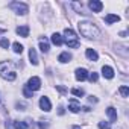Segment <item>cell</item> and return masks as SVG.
<instances>
[{"instance_id": "1", "label": "cell", "mask_w": 129, "mask_h": 129, "mask_svg": "<svg viewBox=\"0 0 129 129\" xmlns=\"http://www.w3.org/2000/svg\"><path fill=\"white\" fill-rule=\"evenodd\" d=\"M78 29H79L81 35L85 37V38H88V40H96V38H99V35H100L99 27H97L94 23L87 21V20H85V21H79V23H78Z\"/></svg>"}, {"instance_id": "18", "label": "cell", "mask_w": 129, "mask_h": 129, "mask_svg": "<svg viewBox=\"0 0 129 129\" xmlns=\"http://www.w3.org/2000/svg\"><path fill=\"white\" fill-rule=\"evenodd\" d=\"M127 46L126 44H115V52L117 53H120V55H123V56H127Z\"/></svg>"}, {"instance_id": "6", "label": "cell", "mask_w": 129, "mask_h": 129, "mask_svg": "<svg viewBox=\"0 0 129 129\" xmlns=\"http://www.w3.org/2000/svg\"><path fill=\"white\" fill-rule=\"evenodd\" d=\"M75 78H76V81H79V82L87 81V79H88V72H87L85 69H76V72H75Z\"/></svg>"}, {"instance_id": "9", "label": "cell", "mask_w": 129, "mask_h": 129, "mask_svg": "<svg viewBox=\"0 0 129 129\" xmlns=\"http://www.w3.org/2000/svg\"><path fill=\"white\" fill-rule=\"evenodd\" d=\"M50 41H52V44H55V46H62V44H64V38H62V35L58 34V32L52 34Z\"/></svg>"}, {"instance_id": "26", "label": "cell", "mask_w": 129, "mask_h": 129, "mask_svg": "<svg viewBox=\"0 0 129 129\" xmlns=\"http://www.w3.org/2000/svg\"><path fill=\"white\" fill-rule=\"evenodd\" d=\"M99 129H111L109 121H99Z\"/></svg>"}, {"instance_id": "30", "label": "cell", "mask_w": 129, "mask_h": 129, "mask_svg": "<svg viewBox=\"0 0 129 129\" xmlns=\"http://www.w3.org/2000/svg\"><path fill=\"white\" fill-rule=\"evenodd\" d=\"M88 100H90V102H94V103H97V99H96V96H90V97H88Z\"/></svg>"}, {"instance_id": "25", "label": "cell", "mask_w": 129, "mask_h": 129, "mask_svg": "<svg viewBox=\"0 0 129 129\" xmlns=\"http://www.w3.org/2000/svg\"><path fill=\"white\" fill-rule=\"evenodd\" d=\"M88 79H90V82H97V79H99V75H97L96 72H93V73H88Z\"/></svg>"}, {"instance_id": "20", "label": "cell", "mask_w": 129, "mask_h": 129, "mask_svg": "<svg viewBox=\"0 0 129 129\" xmlns=\"http://www.w3.org/2000/svg\"><path fill=\"white\" fill-rule=\"evenodd\" d=\"M14 129H27L26 121H14Z\"/></svg>"}, {"instance_id": "14", "label": "cell", "mask_w": 129, "mask_h": 129, "mask_svg": "<svg viewBox=\"0 0 129 129\" xmlns=\"http://www.w3.org/2000/svg\"><path fill=\"white\" fill-rule=\"evenodd\" d=\"M72 53H69V52H62L59 56H58V61L59 62H62V64H67V62H70L72 61Z\"/></svg>"}, {"instance_id": "7", "label": "cell", "mask_w": 129, "mask_h": 129, "mask_svg": "<svg viewBox=\"0 0 129 129\" xmlns=\"http://www.w3.org/2000/svg\"><path fill=\"white\" fill-rule=\"evenodd\" d=\"M88 8L93 11V12H100L103 9V3L99 2V0H91V2L88 3Z\"/></svg>"}, {"instance_id": "3", "label": "cell", "mask_w": 129, "mask_h": 129, "mask_svg": "<svg viewBox=\"0 0 129 129\" xmlns=\"http://www.w3.org/2000/svg\"><path fill=\"white\" fill-rule=\"evenodd\" d=\"M8 6H9V9H12L17 15H26V14L29 12V6H27L26 3H23V2H11Z\"/></svg>"}, {"instance_id": "8", "label": "cell", "mask_w": 129, "mask_h": 129, "mask_svg": "<svg viewBox=\"0 0 129 129\" xmlns=\"http://www.w3.org/2000/svg\"><path fill=\"white\" fill-rule=\"evenodd\" d=\"M102 76L105 79H112L114 78V69L109 67V66H103L102 67Z\"/></svg>"}, {"instance_id": "2", "label": "cell", "mask_w": 129, "mask_h": 129, "mask_svg": "<svg viewBox=\"0 0 129 129\" xmlns=\"http://www.w3.org/2000/svg\"><path fill=\"white\" fill-rule=\"evenodd\" d=\"M62 38H64V43L67 44V47H70V49H78L79 44H81L76 32L73 29H70V27H67L66 30H64V37Z\"/></svg>"}, {"instance_id": "16", "label": "cell", "mask_w": 129, "mask_h": 129, "mask_svg": "<svg viewBox=\"0 0 129 129\" xmlns=\"http://www.w3.org/2000/svg\"><path fill=\"white\" fill-rule=\"evenodd\" d=\"M118 21H120V17H118V15H115V14H108V15L105 17V23H108V24L118 23Z\"/></svg>"}, {"instance_id": "17", "label": "cell", "mask_w": 129, "mask_h": 129, "mask_svg": "<svg viewBox=\"0 0 129 129\" xmlns=\"http://www.w3.org/2000/svg\"><path fill=\"white\" fill-rule=\"evenodd\" d=\"M40 49H41L43 53H47L50 50V46H49V43H47L46 38H40Z\"/></svg>"}, {"instance_id": "13", "label": "cell", "mask_w": 129, "mask_h": 129, "mask_svg": "<svg viewBox=\"0 0 129 129\" xmlns=\"http://www.w3.org/2000/svg\"><path fill=\"white\" fill-rule=\"evenodd\" d=\"M85 56H87L90 61H93V62H96V61L99 59V55H97V52H96L94 49H87V50H85Z\"/></svg>"}, {"instance_id": "24", "label": "cell", "mask_w": 129, "mask_h": 129, "mask_svg": "<svg viewBox=\"0 0 129 129\" xmlns=\"http://www.w3.org/2000/svg\"><path fill=\"white\" fill-rule=\"evenodd\" d=\"M32 94H34V91H30V90L27 88V85H24V87H23V96H24V97H27V99H30V97H32Z\"/></svg>"}, {"instance_id": "27", "label": "cell", "mask_w": 129, "mask_h": 129, "mask_svg": "<svg viewBox=\"0 0 129 129\" xmlns=\"http://www.w3.org/2000/svg\"><path fill=\"white\" fill-rule=\"evenodd\" d=\"M0 47H2V49H8L9 47V40L8 38H2V40H0Z\"/></svg>"}, {"instance_id": "22", "label": "cell", "mask_w": 129, "mask_h": 129, "mask_svg": "<svg viewBox=\"0 0 129 129\" xmlns=\"http://www.w3.org/2000/svg\"><path fill=\"white\" fill-rule=\"evenodd\" d=\"M12 50H14L15 53H21V52H23V46H21L20 43H14V44H12Z\"/></svg>"}, {"instance_id": "33", "label": "cell", "mask_w": 129, "mask_h": 129, "mask_svg": "<svg viewBox=\"0 0 129 129\" xmlns=\"http://www.w3.org/2000/svg\"><path fill=\"white\" fill-rule=\"evenodd\" d=\"M5 32H6L5 29H0V34H5Z\"/></svg>"}, {"instance_id": "5", "label": "cell", "mask_w": 129, "mask_h": 129, "mask_svg": "<svg viewBox=\"0 0 129 129\" xmlns=\"http://www.w3.org/2000/svg\"><path fill=\"white\" fill-rule=\"evenodd\" d=\"M40 108H41L43 111H46V112L52 111V103H50V99H49L47 96H43V97L40 99Z\"/></svg>"}, {"instance_id": "29", "label": "cell", "mask_w": 129, "mask_h": 129, "mask_svg": "<svg viewBox=\"0 0 129 129\" xmlns=\"http://www.w3.org/2000/svg\"><path fill=\"white\" fill-rule=\"evenodd\" d=\"M64 112H66V111H64V106H59V108H58V114H59V115H62Z\"/></svg>"}, {"instance_id": "23", "label": "cell", "mask_w": 129, "mask_h": 129, "mask_svg": "<svg viewBox=\"0 0 129 129\" xmlns=\"http://www.w3.org/2000/svg\"><path fill=\"white\" fill-rule=\"evenodd\" d=\"M120 94H121V97H127L129 96V88L126 87V85H123V87H120Z\"/></svg>"}, {"instance_id": "32", "label": "cell", "mask_w": 129, "mask_h": 129, "mask_svg": "<svg viewBox=\"0 0 129 129\" xmlns=\"http://www.w3.org/2000/svg\"><path fill=\"white\" fill-rule=\"evenodd\" d=\"M72 129H82L81 126H72Z\"/></svg>"}, {"instance_id": "21", "label": "cell", "mask_w": 129, "mask_h": 129, "mask_svg": "<svg viewBox=\"0 0 129 129\" xmlns=\"http://www.w3.org/2000/svg\"><path fill=\"white\" fill-rule=\"evenodd\" d=\"M72 94H73V96H76V97H82L85 93H84V90H82V88H72Z\"/></svg>"}, {"instance_id": "31", "label": "cell", "mask_w": 129, "mask_h": 129, "mask_svg": "<svg viewBox=\"0 0 129 129\" xmlns=\"http://www.w3.org/2000/svg\"><path fill=\"white\" fill-rule=\"evenodd\" d=\"M56 88H58V90H59L61 93H66V88H64V87H61V85H58Z\"/></svg>"}, {"instance_id": "15", "label": "cell", "mask_w": 129, "mask_h": 129, "mask_svg": "<svg viewBox=\"0 0 129 129\" xmlns=\"http://www.w3.org/2000/svg\"><path fill=\"white\" fill-rule=\"evenodd\" d=\"M29 30H30V29H29V26H26V24H24V26H18V27L15 29L17 35L24 37V38H26V37H29Z\"/></svg>"}, {"instance_id": "28", "label": "cell", "mask_w": 129, "mask_h": 129, "mask_svg": "<svg viewBox=\"0 0 129 129\" xmlns=\"http://www.w3.org/2000/svg\"><path fill=\"white\" fill-rule=\"evenodd\" d=\"M38 127H40V129H47V127H49L47 120H41V121H38Z\"/></svg>"}, {"instance_id": "10", "label": "cell", "mask_w": 129, "mask_h": 129, "mask_svg": "<svg viewBox=\"0 0 129 129\" xmlns=\"http://www.w3.org/2000/svg\"><path fill=\"white\" fill-rule=\"evenodd\" d=\"M69 109L76 114V112L81 111V103H79L76 99H70V100H69Z\"/></svg>"}, {"instance_id": "11", "label": "cell", "mask_w": 129, "mask_h": 129, "mask_svg": "<svg viewBox=\"0 0 129 129\" xmlns=\"http://www.w3.org/2000/svg\"><path fill=\"white\" fill-rule=\"evenodd\" d=\"M106 115L109 117V123H114V121H117V109L114 108V106H108L106 108Z\"/></svg>"}, {"instance_id": "4", "label": "cell", "mask_w": 129, "mask_h": 129, "mask_svg": "<svg viewBox=\"0 0 129 129\" xmlns=\"http://www.w3.org/2000/svg\"><path fill=\"white\" fill-rule=\"evenodd\" d=\"M27 88L30 90V91H38L40 88H41V79L38 78V76H32L29 81H27Z\"/></svg>"}, {"instance_id": "12", "label": "cell", "mask_w": 129, "mask_h": 129, "mask_svg": "<svg viewBox=\"0 0 129 129\" xmlns=\"http://www.w3.org/2000/svg\"><path fill=\"white\" fill-rule=\"evenodd\" d=\"M29 59H30V64L32 66H38V55H37V50L34 49V47H30L29 49Z\"/></svg>"}, {"instance_id": "19", "label": "cell", "mask_w": 129, "mask_h": 129, "mask_svg": "<svg viewBox=\"0 0 129 129\" xmlns=\"http://www.w3.org/2000/svg\"><path fill=\"white\" fill-rule=\"evenodd\" d=\"M0 76H2L3 79H6V81H15L17 73H15V72H6V73H2Z\"/></svg>"}]
</instances>
